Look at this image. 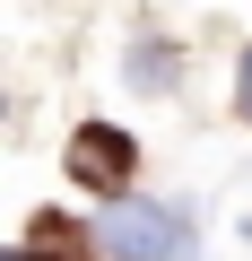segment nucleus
<instances>
[{
  "mask_svg": "<svg viewBox=\"0 0 252 261\" xmlns=\"http://www.w3.org/2000/svg\"><path fill=\"white\" fill-rule=\"evenodd\" d=\"M122 87L131 96H174L183 87V44L157 35V27H139L131 44H122Z\"/></svg>",
  "mask_w": 252,
  "mask_h": 261,
  "instance_id": "obj_3",
  "label": "nucleus"
},
{
  "mask_svg": "<svg viewBox=\"0 0 252 261\" xmlns=\"http://www.w3.org/2000/svg\"><path fill=\"white\" fill-rule=\"evenodd\" d=\"M61 166H70V192H96V200H131L139 192V140L122 122H78Z\"/></svg>",
  "mask_w": 252,
  "mask_h": 261,
  "instance_id": "obj_2",
  "label": "nucleus"
},
{
  "mask_svg": "<svg viewBox=\"0 0 252 261\" xmlns=\"http://www.w3.org/2000/svg\"><path fill=\"white\" fill-rule=\"evenodd\" d=\"M96 244H104V261H200V218L131 192V200L96 209Z\"/></svg>",
  "mask_w": 252,
  "mask_h": 261,
  "instance_id": "obj_1",
  "label": "nucleus"
},
{
  "mask_svg": "<svg viewBox=\"0 0 252 261\" xmlns=\"http://www.w3.org/2000/svg\"><path fill=\"white\" fill-rule=\"evenodd\" d=\"M235 113L252 122V44H243V61H235Z\"/></svg>",
  "mask_w": 252,
  "mask_h": 261,
  "instance_id": "obj_5",
  "label": "nucleus"
},
{
  "mask_svg": "<svg viewBox=\"0 0 252 261\" xmlns=\"http://www.w3.org/2000/svg\"><path fill=\"white\" fill-rule=\"evenodd\" d=\"M18 252H26V261H104L96 226H78L70 209H35L26 235H18Z\"/></svg>",
  "mask_w": 252,
  "mask_h": 261,
  "instance_id": "obj_4",
  "label": "nucleus"
},
{
  "mask_svg": "<svg viewBox=\"0 0 252 261\" xmlns=\"http://www.w3.org/2000/svg\"><path fill=\"white\" fill-rule=\"evenodd\" d=\"M0 261H26V252H18V244H9V252H0Z\"/></svg>",
  "mask_w": 252,
  "mask_h": 261,
  "instance_id": "obj_6",
  "label": "nucleus"
}]
</instances>
